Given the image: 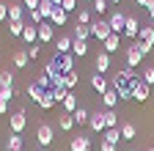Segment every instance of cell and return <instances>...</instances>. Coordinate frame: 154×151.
<instances>
[{
  "mask_svg": "<svg viewBox=\"0 0 154 151\" xmlns=\"http://www.w3.org/2000/svg\"><path fill=\"white\" fill-rule=\"evenodd\" d=\"M38 41H44V44L52 41V22L50 20H44L42 25H38Z\"/></svg>",
  "mask_w": 154,
  "mask_h": 151,
  "instance_id": "12",
  "label": "cell"
},
{
  "mask_svg": "<svg viewBox=\"0 0 154 151\" xmlns=\"http://www.w3.org/2000/svg\"><path fill=\"white\" fill-rule=\"evenodd\" d=\"M38 151H47V148H38Z\"/></svg>",
  "mask_w": 154,
  "mask_h": 151,
  "instance_id": "55",
  "label": "cell"
},
{
  "mask_svg": "<svg viewBox=\"0 0 154 151\" xmlns=\"http://www.w3.org/2000/svg\"><path fill=\"white\" fill-rule=\"evenodd\" d=\"M55 66H58V71H61V74H69V71H74V55H72V52L58 55V58H55Z\"/></svg>",
  "mask_w": 154,
  "mask_h": 151,
  "instance_id": "6",
  "label": "cell"
},
{
  "mask_svg": "<svg viewBox=\"0 0 154 151\" xmlns=\"http://www.w3.org/2000/svg\"><path fill=\"white\" fill-rule=\"evenodd\" d=\"M105 140L113 143V146H119V140H121V126L119 129H105Z\"/></svg>",
  "mask_w": 154,
  "mask_h": 151,
  "instance_id": "31",
  "label": "cell"
},
{
  "mask_svg": "<svg viewBox=\"0 0 154 151\" xmlns=\"http://www.w3.org/2000/svg\"><path fill=\"white\" fill-rule=\"evenodd\" d=\"M14 93H17L14 88H0V99H6V102H11V99H14Z\"/></svg>",
  "mask_w": 154,
  "mask_h": 151,
  "instance_id": "43",
  "label": "cell"
},
{
  "mask_svg": "<svg viewBox=\"0 0 154 151\" xmlns=\"http://www.w3.org/2000/svg\"><path fill=\"white\" fill-rule=\"evenodd\" d=\"M146 55H149V52H146L138 41H135V44L127 50V69H138V66H140V61L146 58Z\"/></svg>",
  "mask_w": 154,
  "mask_h": 151,
  "instance_id": "1",
  "label": "cell"
},
{
  "mask_svg": "<svg viewBox=\"0 0 154 151\" xmlns=\"http://www.w3.org/2000/svg\"><path fill=\"white\" fill-rule=\"evenodd\" d=\"M69 148H72V151H91V140L83 137V135H77V137L69 143Z\"/></svg>",
  "mask_w": 154,
  "mask_h": 151,
  "instance_id": "19",
  "label": "cell"
},
{
  "mask_svg": "<svg viewBox=\"0 0 154 151\" xmlns=\"http://www.w3.org/2000/svg\"><path fill=\"white\" fill-rule=\"evenodd\" d=\"M50 3H52V6H63V0H50Z\"/></svg>",
  "mask_w": 154,
  "mask_h": 151,
  "instance_id": "52",
  "label": "cell"
},
{
  "mask_svg": "<svg viewBox=\"0 0 154 151\" xmlns=\"http://www.w3.org/2000/svg\"><path fill=\"white\" fill-rule=\"evenodd\" d=\"M74 6H77V0H63L61 8H63V11H74Z\"/></svg>",
  "mask_w": 154,
  "mask_h": 151,
  "instance_id": "47",
  "label": "cell"
},
{
  "mask_svg": "<svg viewBox=\"0 0 154 151\" xmlns=\"http://www.w3.org/2000/svg\"><path fill=\"white\" fill-rule=\"evenodd\" d=\"M149 20H151V22H154V8H149Z\"/></svg>",
  "mask_w": 154,
  "mask_h": 151,
  "instance_id": "53",
  "label": "cell"
},
{
  "mask_svg": "<svg viewBox=\"0 0 154 151\" xmlns=\"http://www.w3.org/2000/svg\"><path fill=\"white\" fill-rule=\"evenodd\" d=\"M94 11L96 14H105L107 11V0H94Z\"/></svg>",
  "mask_w": 154,
  "mask_h": 151,
  "instance_id": "42",
  "label": "cell"
},
{
  "mask_svg": "<svg viewBox=\"0 0 154 151\" xmlns=\"http://www.w3.org/2000/svg\"><path fill=\"white\" fill-rule=\"evenodd\" d=\"M36 104L42 107V110H50V107L55 104V99H52V91H44V93H42V99H38Z\"/></svg>",
  "mask_w": 154,
  "mask_h": 151,
  "instance_id": "28",
  "label": "cell"
},
{
  "mask_svg": "<svg viewBox=\"0 0 154 151\" xmlns=\"http://www.w3.org/2000/svg\"><path fill=\"white\" fill-rule=\"evenodd\" d=\"M38 55H42V50H38L36 44H30V50H28V58H30V61H36Z\"/></svg>",
  "mask_w": 154,
  "mask_h": 151,
  "instance_id": "46",
  "label": "cell"
},
{
  "mask_svg": "<svg viewBox=\"0 0 154 151\" xmlns=\"http://www.w3.org/2000/svg\"><path fill=\"white\" fill-rule=\"evenodd\" d=\"M107 22H110V30H113V33H124L127 14H124V11H113V14L107 17Z\"/></svg>",
  "mask_w": 154,
  "mask_h": 151,
  "instance_id": "7",
  "label": "cell"
},
{
  "mask_svg": "<svg viewBox=\"0 0 154 151\" xmlns=\"http://www.w3.org/2000/svg\"><path fill=\"white\" fill-rule=\"evenodd\" d=\"M105 126H107V129H119V116H116L113 110L105 113Z\"/></svg>",
  "mask_w": 154,
  "mask_h": 151,
  "instance_id": "35",
  "label": "cell"
},
{
  "mask_svg": "<svg viewBox=\"0 0 154 151\" xmlns=\"http://www.w3.org/2000/svg\"><path fill=\"white\" fill-rule=\"evenodd\" d=\"M22 39H25L28 44L38 41V25H33V22H25V30H22Z\"/></svg>",
  "mask_w": 154,
  "mask_h": 151,
  "instance_id": "13",
  "label": "cell"
},
{
  "mask_svg": "<svg viewBox=\"0 0 154 151\" xmlns=\"http://www.w3.org/2000/svg\"><path fill=\"white\" fill-rule=\"evenodd\" d=\"M72 55H77V58H83V55H88V41H72Z\"/></svg>",
  "mask_w": 154,
  "mask_h": 151,
  "instance_id": "24",
  "label": "cell"
},
{
  "mask_svg": "<svg viewBox=\"0 0 154 151\" xmlns=\"http://www.w3.org/2000/svg\"><path fill=\"white\" fill-rule=\"evenodd\" d=\"M77 83H80V74H77V71H69L66 74V91H74Z\"/></svg>",
  "mask_w": 154,
  "mask_h": 151,
  "instance_id": "37",
  "label": "cell"
},
{
  "mask_svg": "<svg viewBox=\"0 0 154 151\" xmlns=\"http://www.w3.org/2000/svg\"><path fill=\"white\" fill-rule=\"evenodd\" d=\"M33 83L42 88V91H50V88H52V83H50V77H47L44 71H42V74H36V80H33Z\"/></svg>",
  "mask_w": 154,
  "mask_h": 151,
  "instance_id": "33",
  "label": "cell"
},
{
  "mask_svg": "<svg viewBox=\"0 0 154 151\" xmlns=\"http://www.w3.org/2000/svg\"><path fill=\"white\" fill-rule=\"evenodd\" d=\"M135 135H138L135 124H121V140H135Z\"/></svg>",
  "mask_w": 154,
  "mask_h": 151,
  "instance_id": "26",
  "label": "cell"
},
{
  "mask_svg": "<svg viewBox=\"0 0 154 151\" xmlns=\"http://www.w3.org/2000/svg\"><path fill=\"white\" fill-rule=\"evenodd\" d=\"M6 151H22V135H8V140H6Z\"/></svg>",
  "mask_w": 154,
  "mask_h": 151,
  "instance_id": "20",
  "label": "cell"
},
{
  "mask_svg": "<svg viewBox=\"0 0 154 151\" xmlns=\"http://www.w3.org/2000/svg\"><path fill=\"white\" fill-rule=\"evenodd\" d=\"M88 126H91L94 132H105V129H107V126H105V113H91Z\"/></svg>",
  "mask_w": 154,
  "mask_h": 151,
  "instance_id": "16",
  "label": "cell"
},
{
  "mask_svg": "<svg viewBox=\"0 0 154 151\" xmlns=\"http://www.w3.org/2000/svg\"><path fill=\"white\" fill-rule=\"evenodd\" d=\"M72 36H58L55 39V50H58V55H63V52H72Z\"/></svg>",
  "mask_w": 154,
  "mask_h": 151,
  "instance_id": "15",
  "label": "cell"
},
{
  "mask_svg": "<svg viewBox=\"0 0 154 151\" xmlns=\"http://www.w3.org/2000/svg\"><path fill=\"white\" fill-rule=\"evenodd\" d=\"M99 151H116V146L107 143V140H102V143H99Z\"/></svg>",
  "mask_w": 154,
  "mask_h": 151,
  "instance_id": "48",
  "label": "cell"
},
{
  "mask_svg": "<svg viewBox=\"0 0 154 151\" xmlns=\"http://www.w3.org/2000/svg\"><path fill=\"white\" fill-rule=\"evenodd\" d=\"M77 25H91V11L88 8H80V14H77Z\"/></svg>",
  "mask_w": 154,
  "mask_h": 151,
  "instance_id": "40",
  "label": "cell"
},
{
  "mask_svg": "<svg viewBox=\"0 0 154 151\" xmlns=\"http://www.w3.org/2000/svg\"><path fill=\"white\" fill-rule=\"evenodd\" d=\"M77 107H80V104H77V96H74V91H72L69 96H66V102H63V113H72V116H74Z\"/></svg>",
  "mask_w": 154,
  "mask_h": 151,
  "instance_id": "30",
  "label": "cell"
},
{
  "mask_svg": "<svg viewBox=\"0 0 154 151\" xmlns=\"http://www.w3.org/2000/svg\"><path fill=\"white\" fill-rule=\"evenodd\" d=\"M58 126L69 132V129L74 126V116H72V113H63V116H58Z\"/></svg>",
  "mask_w": 154,
  "mask_h": 151,
  "instance_id": "29",
  "label": "cell"
},
{
  "mask_svg": "<svg viewBox=\"0 0 154 151\" xmlns=\"http://www.w3.org/2000/svg\"><path fill=\"white\" fill-rule=\"evenodd\" d=\"M146 151H154V148H146Z\"/></svg>",
  "mask_w": 154,
  "mask_h": 151,
  "instance_id": "56",
  "label": "cell"
},
{
  "mask_svg": "<svg viewBox=\"0 0 154 151\" xmlns=\"http://www.w3.org/2000/svg\"><path fill=\"white\" fill-rule=\"evenodd\" d=\"M132 99L135 102H146L149 99V85L143 80H132Z\"/></svg>",
  "mask_w": 154,
  "mask_h": 151,
  "instance_id": "8",
  "label": "cell"
},
{
  "mask_svg": "<svg viewBox=\"0 0 154 151\" xmlns=\"http://www.w3.org/2000/svg\"><path fill=\"white\" fill-rule=\"evenodd\" d=\"M28 22H33V25H42V22H44V14L38 11V8H36V11H30V20H28Z\"/></svg>",
  "mask_w": 154,
  "mask_h": 151,
  "instance_id": "41",
  "label": "cell"
},
{
  "mask_svg": "<svg viewBox=\"0 0 154 151\" xmlns=\"http://www.w3.org/2000/svg\"><path fill=\"white\" fill-rule=\"evenodd\" d=\"M6 110H8V102H6V99H0V116H6Z\"/></svg>",
  "mask_w": 154,
  "mask_h": 151,
  "instance_id": "51",
  "label": "cell"
},
{
  "mask_svg": "<svg viewBox=\"0 0 154 151\" xmlns=\"http://www.w3.org/2000/svg\"><path fill=\"white\" fill-rule=\"evenodd\" d=\"M22 11H25V6H8V20H22Z\"/></svg>",
  "mask_w": 154,
  "mask_h": 151,
  "instance_id": "39",
  "label": "cell"
},
{
  "mask_svg": "<svg viewBox=\"0 0 154 151\" xmlns=\"http://www.w3.org/2000/svg\"><path fill=\"white\" fill-rule=\"evenodd\" d=\"M138 6H143V8H154V0H135Z\"/></svg>",
  "mask_w": 154,
  "mask_h": 151,
  "instance_id": "49",
  "label": "cell"
},
{
  "mask_svg": "<svg viewBox=\"0 0 154 151\" xmlns=\"http://www.w3.org/2000/svg\"><path fill=\"white\" fill-rule=\"evenodd\" d=\"M25 91H28V96H30L33 102H38V99H42V93H44V91L38 88L36 83H28V88H25Z\"/></svg>",
  "mask_w": 154,
  "mask_h": 151,
  "instance_id": "34",
  "label": "cell"
},
{
  "mask_svg": "<svg viewBox=\"0 0 154 151\" xmlns=\"http://www.w3.org/2000/svg\"><path fill=\"white\" fill-rule=\"evenodd\" d=\"M88 28H91V39H96V41H105L107 36L113 33V30H110V22H107V20H96V22H91Z\"/></svg>",
  "mask_w": 154,
  "mask_h": 151,
  "instance_id": "2",
  "label": "cell"
},
{
  "mask_svg": "<svg viewBox=\"0 0 154 151\" xmlns=\"http://www.w3.org/2000/svg\"><path fill=\"white\" fill-rule=\"evenodd\" d=\"M36 140H38V146H42V148H50L52 146V126H47V124H42V126H38L36 129Z\"/></svg>",
  "mask_w": 154,
  "mask_h": 151,
  "instance_id": "5",
  "label": "cell"
},
{
  "mask_svg": "<svg viewBox=\"0 0 154 151\" xmlns=\"http://www.w3.org/2000/svg\"><path fill=\"white\" fill-rule=\"evenodd\" d=\"M143 83L146 85H154V69H146L143 71Z\"/></svg>",
  "mask_w": 154,
  "mask_h": 151,
  "instance_id": "45",
  "label": "cell"
},
{
  "mask_svg": "<svg viewBox=\"0 0 154 151\" xmlns=\"http://www.w3.org/2000/svg\"><path fill=\"white\" fill-rule=\"evenodd\" d=\"M94 71L96 74H107L110 71V52H96V66H94Z\"/></svg>",
  "mask_w": 154,
  "mask_h": 151,
  "instance_id": "9",
  "label": "cell"
},
{
  "mask_svg": "<svg viewBox=\"0 0 154 151\" xmlns=\"http://www.w3.org/2000/svg\"><path fill=\"white\" fill-rule=\"evenodd\" d=\"M50 91H52V99H55V102H61V104L66 102V96L72 93V91H66V88H50Z\"/></svg>",
  "mask_w": 154,
  "mask_h": 151,
  "instance_id": "36",
  "label": "cell"
},
{
  "mask_svg": "<svg viewBox=\"0 0 154 151\" xmlns=\"http://www.w3.org/2000/svg\"><path fill=\"white\" fill-rule=\"evenodd\" d=\"M138 41L146 52H151V47H154V25H146V28H140V33H138Z\"/></svg>",
  "mask_w": 154,
  "mask_h": 151,
  "instance_id": "4",
  "label": "cell"
},
{
  "mask_svg": "<svg viewBox=\"0 0 154 151\" xmlns=\"http://www.w3.org/2000/svg\"><path fill=\"white\" fill-rule=\"evenodd\" d=\"M72 39L88 41V39H91V28H88V25H74V36H72Z\"/></svg>",
  "mask_w": 154,
  "mask_h": 151,
  "instance_id": "21",
  "label": "cell"
},
{
  "mask_svg": "<svg viewBox=\"0 0 154 151\" xmlns=\"http://www.w3.org/2000/svg\"><path fill=\"white\" fill-rule=\"evenodd\" d=\"M28 61H30V58H28L25 50H14V66H17V69H25Z\"/></svg>",
  "mask_w": 154,
  "mask_h": 151,
  "instance_id": "22",
  "label": "cell"
},
{
  "mask_svg": "<svg viewBox=\"0 0 154 151\" xmlns=\"http://www.w3.org/2000/svg\"><path fill=\"white\" fill-rule=\"evenodd\" d=\"M22 6H25L28 11H36L38 6H42V0H22Z\"/></svg>",
  "mask_w": 154,
  "mask_h": 151,
  "instance_id": "44",
  "label": "cell"
},
{
  "mask_svg": "<svg viewBox=\"0 0 154 151\" xmlns=\"http://www.w3.org/2000/svg\"><path fill=\"white\" fill-rule=\"evenodd\" d=\"M8 126H11V132H14V135H22V129L28 126V116H25V110L11 113V116H8Z\"/></svg>",
  "mask_w": 154,
  "mask_h": 151,
  "instance_id": "3",
  "label": "cell"
},
{
  "mask_svg": "<svg viewBox=\"0 0 154 151\" xmlns=\"http://www.w3.org/2000/svg\"><path fill=\"white\" fill-rule=\"evenodd\" d=\"M102 102H105V107H107V110H113L121 99H119V93H116V88H107V91L102 93Z\"/></svg>",
  "mask_w": 154,
  "mask_h": 151,
  "instance_id": "18",
  "label": "cell"
},
{
  "mask_svg": "<svg viewBox=\"0 0 154 151\" xmlns=\"http://www.w3.org/2000/svg\"><path fill=\"white\" fill-rule=\"evenodd\" d=\"M88 121H91V113H88L85 107H77V110H74V124H80V126H85Z\"/></svg>",
  "mask_w": 154,
  "mask_h": 151,
  "instance_id": "23",
  "label": "cell"
},
{
  "mask_svg": "<svg viewBox=\"0 0 154 151\" xmlns=\"http://www.w3.org/2000/svg\"><path fill=\"white\" fill-rule=\"evenodd\" d=\"M113 3H121V0H113Z\"/></svg>",
  "mask_w": 154,
  "mask_h": 151,
  "instance_id": "54",
  "label": "cell"
},
{
  "mask_svg": "<svg viewBox=\"0 0 154 151\" xmlns=\"http://www.w3.org/2000/svg\"><path fill=\"white\" fill-rule=\"evenodd\" d=\"M6 17H8V6H3V3H0V22H3Z\"/></svg>",
  "mask_w": 154,
  "mask_h": 151,
  "instance_id": "50",
  "label": "cell"
},
{
  "mask_svg": "<svg viewBox=\"0 0 154 151\" xmlns=\"http://www.w3.org/2000/svg\"><path fill=\"white\" fill-rule=\"evenodd\" d=\"M66 20H69V11H63L61 6H55V11H52V20H50V22H52L55 28H63V25H66Z\"/></svg>",
  "mask_w": 154,
  "mask_h": 151,
  "instance_id": "14",
  "label": "cell"
},
{
  "mask_svg": "<svg viewBox=\"0 0 154 151\" xmlns=\"http://www.w3.org/2000/svg\"><path fill=\"white\" fill-rule=\"evenodd\" d=\"M116 93H119V99H121V102L132 99V83H124V85H119V88H116Z\"/></svg>",
  "mask_w": 154,
  "mask_h": 151,
  "instance_id": "27",
  "label": "cell"
},
{
  "mask_svg": "<svg viewBox=\"0 0 154 151\" xmlns=\"http://www.w3.org/2000/svg\"><path fill=\"white\" fill-rule=\"evenodd\" d=\"M22 30H25V22H22V20H8V33H11V36H17V39H19Z\"/></svg>",
  "mask_w": 154,
  "mask_h": 151,
  "instance_id": "25",
  "label": "cell"
},
{
  "mask_svg": "<svg viewBox=\"0 0 154 151\" xmlns=\"http://www.w3.org/2000/svg\"><path fill=\"white\" fill-rule=\"evenodd\" d=\"M91 88H94V91H96V93L102 96V93L110 88V83L105 80V74H96V71H94V74H91Z\"/></svg>",
  "mask_w": 154,
  "mask_h": 151,
  "instance_id": "10",
  "label": "cell"
},
{
  "mask_svg": "<svg viewBox=\"0 0 154 151\" xmlns=\"http://www.w3.org/2000/svg\"><path fill=\"white\" fill-rule=\"evenodd\" d=\"M38 11L44 14V20H52V11H55V6L50 3V0H42V6H38Z\"/></svg>",
  "mask_w": 154,
  "mask_h": 151,
  "instance_id": "38",
  "label": "cell"
},
{
  "mask_svg": "<svg viewBox=\"0 0 154 151\" xmlns=\"http://www.w3.org/2000/svg\"><path fill=\"white\" fill-rule=\"evenodd\" d=\"M138 33H140V22L135 20V17H127V25H124V36H127V39H138Z\"/></svg>",
  "mask_w": 154,
  "mask_h": 151,
  "instance_id": "11",
  "label": "cell"
},
{
  "mask_svg": "<svg viewBox=\"0 0 154 151\" xmlns=\"http://www.w3.org/2000/svg\"><path fill=\"white\" fill-rule=\"evenodd\" d=\"M0 88H14V74L6 69V71H0Z\"/></svg>",
  "mask_w": 154,
  "mask_h": 151,
  "instance_id": "32",
  "label": "cell"
},
{
  "mask_svg": "<svg viewBox=\"0 0 154 151\" xmlns=\"http://www.w3.org/2000/svg\"><path fill=\"white\" fill-rule=\"evenodd\" d=\"M88 3H94V0H88Z\"/></svg>",
  "mask_w": 154,
  "mask_h": 151,
  "instance_id": "57",
  "label": "cell"
},
{
  "mask_svg": "<svg viewBox=\"0 0 154 151\" xmlns=\"http://www.w3.org/2000/svg\"><path fill=\"white\" fill-rule=\"evenodd\" d=\"M119 44H121V33H110L107 39L102 41V47H105V52H116L119 50Z\"/></svg>",
  "mask_w": 154,
  "mask_h": 151,
  "instance_id": "17",
  "label": "cell"
}]
</instances>
